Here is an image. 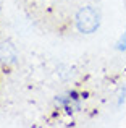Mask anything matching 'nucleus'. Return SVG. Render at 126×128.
<instances>
[{"label": "nucleus", "mask_w": 126, "mask_h": 128, "mask_svg": "<svg viewBox=\"0 0 126 128\" xmlns=\"http://www.w3.org/2000/svg\"><path fill=\"white\" fill-rule=\"evenodd\" d=\"M89 96H91V92L89 91H81V99L84 100V99H89Z\"/></svg>", "instance_id": "nucleus-7"}, {"label": "nucleus", "mask_w": 126, "mask_h": 128, "mask_svg": "<svg viewBox=\"0 0 126 128\" xmlns=\"http://www.w3.org/2000/svg\"><path fill=\"white\" fill-rule=\"evenodd\" d=\"M18 62V49L10 39L0 42V63L3 66H11Z\"/></svg>", "instance_id": "nucleus-2"}, {"label": "nucleus", "mask_w": 126, "mask_h": 128, "mask_svg": "<svg viewBox=\"0 0 126 128\" xmlns=\"http://www.w3.org/2000/svg\"><path fill=\"white\" fill-rule=\"evenodd\" d=\"M115 49L120 50V52H126V32H123V36H121V38L117 41V46H115Z\"/></svg>", "instance_id": "nucleus-4"}, {"label": "nucleus", "mask_w": 126, "mask_h": 128, "mask_svg": "<svg viewBox=\"0 0 126 128\" xmlns=\"http://www.w3.org/2000/svg\"><path fill=\"white\" fill-rule=\"evenodd\" d=\"M71 102H73V100H71V97L68 96V92H66V94H60V96L55 97V106L62 107V109H63V107H66L68 104H71Z\"/></svg>", "instance_id": "nucleus-3"}, {"label": "nucleus", "mask_w": 126, "mask_h": 128, "mask_svg": "<svg viewBox=\"0 0 126 128\" xmlns=\"http://www.w3.org/2000/svg\"><path fill=\"white\" fill-rule=\"evenodd\" d=\"M125 73H126V68H125Z\"/></svg>", "instance_id": "nucleus-8"}, {"label": "nucleus", "mask_w": 126, "mask_h": 128, "mask_svg": "<svg viewBox=\"0 0 126 128\" xmlns=\"http://www.w3.org/2000/svg\"><path fill=\"white\" fill-rule=\"evenodd\" d=\"M126 100V88H123V89H120V92H118V100H117V106L121 107L125 104Z\"/></svg>", "instance_id": "nucleus-5"}, {"label": "nucleus", "mask_w": 126, "mask_h": 128, "mask_svg": "<svg viewBox=\"0 0 126 128\" xmlns=\"http://www.w3.org/2000/svg\"><path fill=\"white\" fill-rule=\"evenodd\" d=\"M68 96L71 97L73 102H74V100H79V99H81V92H78V91H74V89L68 91Z\"/></svg>", "instance_id": "nucleus-6"}, {"label": "nucleus", "mask_w": 126, "mask_h": 128, "mask_svg": "<svg viewBox=\"0 0 126 128\" xmlns=\"http://www.w3.org/2000/svg\"><path fill=\"white\" fill-rule=\"evenodd\" d=\"M125 32H126V29H125Z\"/></svg>", "instance_id": "nucleus-9"}, {"label": "nucleus", "mask_w": 126, "mask_h": 128, "mask_svg": "<svg viewBox=\"0 0 126 128\" xmlns=\"http://www.w3.org/2000/svg\"><path fill=\"white\" fill-rule=\"evenodd\" d=\"M74 26L81 34H92L100 28V12L94 5H84L76 12Z\"/></svg>", "instance_id": "nucleus-1"}]
</instances>
